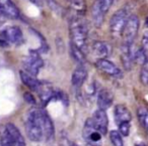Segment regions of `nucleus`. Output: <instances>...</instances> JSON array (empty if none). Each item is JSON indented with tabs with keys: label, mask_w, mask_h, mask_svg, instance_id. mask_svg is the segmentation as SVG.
<instances>
[{
	"label": "nucleus",
	"mask_w": 148,
	"mask_h": 146,
	"mask_svg": "<svg viewBox=\"0 0 148 146\" xmlns=\"http://www.w3.org/2000/svg\"><path fill=\"white\" fill-rule=\"evenodd\" d=\"M128 17L129 16L126 9H120L112 16L110 20V29L114 34H122Z\"/></svg>",
	"instance_id": "39448f33"
},
{
	"label": "nucleus",
	"mask_w": 148,
	"mask_h": 146,
	"mask_svg": "<svg viewBox=\"0 0 148 146\" xmlns=\"http://www.w3.org/2000/svg\"><path fill=\"white\" fill-rule=\"evenodd\" d=\"M92 125L95 130L101 132V135H105L108 132V125H109V119L108 115L106 113V110L99 109L93 113L92 117L90 118Z\"/></svg>",
	"instance_id": "0eeeda50"
},
{
	"label": "nucleus",
	"mask_w": 148,
	"mask_h": 146,
	"mask_svg": "<svg viewBox=\"0 0 148 146\" xmlns=\"http://www.w3.org/2000/svg\"><path fill=\"white\" fill-rule=\"evenodd\" d=\"M148 59L147 53L144 51L143 49H139L135 53H134V62H136L137 64H140V65H143Z\"/></svg>",
	"instance_id": "5701e85b"
},
{
	"label": "nucleus",
	"mask_w": 148,
	"mask_h": 146,
	"mask_svg": "<svg viewBox=\"0 0 148 146\" xmlns=\"http://www.w3.org/2000/svg\"><path fill=\"white\" fill-rule=\"evenodd\" d=\"M110 139H111V142L113 145H115V146H123L124 145L123 138H122V135L119 131L113 130V131L110 132Z\"/></svg>",
	"instance_id": "4be33fe9"
},
{
	"label": "nucleus",
	"mask_w": 148,
	"mask_h": 146,
	"mask_svg": "<svg viewBox=\"0 0 148 146\" xmlns=\"http://www.w3.org/2000/svg\"><path fill=\"white\" fill-rule=\"evenodd\" d=\"M114 116H115V121L118 125L123 123V122H131L132 119V115L130 113L129 109L125 105H123V104L116 105L115 111H114Z\"/></svg>",
	"instance_id": "2eb2a0df"
},
{
	"label": "nucleus",
	"mask_w": 148,
	"mask_h": 146,
	"mask_svg": "<svg viewBox=\"0 0 148 146\" xmlns=\"http://www.w3.org/2000/svg\"><path fill=\"white\" fill-rule=\"evenodd\" d=\"M119 132L121 135L128 136L130 133V122H123V123L119 124Z\"/></svg>",
	"instance_id": "b1692460"
},
{
	"label": "nucleus",
	"mask_w": 148,
	"mask_h": 146,
	"mask_svg": "<svg viewBox=\"0 0 148 146\" xmlns=\"http://www.w3.org/2000/svg\"><path fill=\"white\" fill-rule=\"evenodd\" d=\"M137 116L141 125L143 126L144 129L148 133V109H146V108H140V109H138Z\"/></svg>",
	"instance_id": "412c9836"
},
{
	"label": "nucleus",
	"mask_w": 148,
	"mask_h": 146,
	"mask_svg": "<svg viewBox=\"0 0 148 146\" xmlns=\"http://www.w3.org/2000/svg\"><path fill=\"white\" fill-rule=\"evenodd\" d=\"M21 80L29 89H31L34 92H38L41 87V82L36 78V76L27 73V71H21L19 72Z\"/></svg>",
	"instance_id": "4468645a"
},
{
	"label": "nucleus",
	"mask_w": 148,
	"mask_h": 146,
	"mask_svg": "<svg viewBox=\"0 0 148 146\" xmlns=\"http://www.w3.org/2000/svg\"><path fill=\"white\" fill-rule=\"evenodd\" d=\"M95 66L99 70L103 71V73L108 74L113 77H122V72L115 64L110 62L107 59H99L95 63Z\"/></svg>",
	"instance_id": "6e6552de"
},
{
	"label": "nucleus",
	"mask_w": 148,
	"mask_h": 146,
	"mask_svg": "<svg viewBox=\"0 0 148 146\" xmlns=\"http://www.w3.org/2000/svg\"><path fill=\"white\" fill-rule=\"evenodd\" d=\"M9 45V43L4 39V37L0 36V47H7Z\"/></svg>",
	"instance_id": "cd10ccee"
},
{
	"label": "nucleus",
	"mask_w": 148,
	"mask_h": 146,
	"mask_svg": "<svg viewBox=\"0 0 148 146\" xmlns=\"http://www.w3.org/2000/svg\"><path fill=\"white\" fill-rule=\"evenodd\" d=\"M138 29H139V18L136 15H131L128 17L125 27L122 31V34L124 37V43L132 45L137 36Z\"/></svg>",
	"instance_id": "20e7f679"
},
{
	"label": "nucleus",
	"mask_w": 148,
	"mask_h": 146,
	"mask_svg": "<svg viewBox=\"0 0 148 146\" xmlns=\"http://www.w3.org/2000/svg\"><path fill=\"white\" fill-rule=\"evenodd\" d=\"M140 81L144 86L148 87V70L142 68L141 72H140Z\"/></svg>",
	"instance_id": "a878e982"
},
{
	"label": "nucleus",
	"mask_w": 148,
	"mask_h": 146,
	"mask_svg": "<svg viewBox=\"0 0 148 146\" xmlns=\"http://www.w3.org/2000/svg\"><path fill=\"white\" fill-rule=\"evenodd\" d=\"M0 14L4 17L16 19L19 17V11L11 0H0Z\"/></svg>",
	"instance_id": "9b49d317"
},
{
	"label": "nucleus",
	"mask_w": 148,
	"mask_h": 146,
	"mask_svg": "<svg viewBox=\"0 0 148 146\" xmlns=\"http://www.w3.org/2000/svg\"><path fill=\"white\" fill-rule=\"evenodd\" d=\"M0 144L3 146H11L15 145V142L13 141L10 133L7 130L6 125L0 126Z\"/></svg>",
	"instance_id": "a211bd4d"
},
{
	"label": "nucleus",
	"mask_w": 148,
	"mask_h": 146,
	"mask_svg": "<svg viewBox=\"0 0 148 146\" xmlns=\"http://www.w3.org/2000/svg\"><path fill=\"white\" fill-rule=\"evenodd\" d=\"M6 128L9 131V133H10L13 141L15 142V146H25V139H23V135H21L19 130L17 129L13 124H11V123L6 124Z\"/></svg>",
	"instance_id": "f3484780"
},
{
	"label": "nucleus",
	"mask_w": 148,
	"mask_h": 146,
	"mask_svg": "<svg viewBox=\"0 0 148 146\" xmlns=\"http://www.w3.org/2000/svg\"><path fill=\"white\" fill-rule=\"evenodd\" d=\"M0 36L4 37L9 43L18 45L23 41V31L17 26H9L0 32Z\"/></svg>",
	"instance_id": "1a4fd4ad"
},
{
	"label": "nucleus",
	"mask_w": 148,
	"mask_h": 146,
	"mask_svg": "<svg viewBox=\"0 0 148 146\" xmlns=\"http://www.w3.org/2000/svg\"><path fill=\"white\" fill-rule=\"evenodd\" d=\"M23 68H25V71H27V73L32 74V75L37 77L40 70H41V68H43L44 62H43V59L40 57V55L34 53L23 59Z\"/></svg>",
	"instance_id": "423d86ee"
},
{
	"label": "nucleus",
	"mask_w": 148,
	"mask_h": 146,
	"mask_svg": "<svg viewBox=\"0 0 148 146\" xmlns=\"http://www.w3.org/2000/svg\"><path fill=\"white\" fill-rule=\"evenodd\" d=\"M70 8L79 14H84L86 10V3L84 0H67Z\"/></svg>",
	"instance_id": "aec40b11"
},
{
	"label": "nucleus",
	"mask_w": 148,
	"mask_h": 146,
	"mask_svg": "<svg viewBox=\"0 0 148 146\" xmlns=\"http://www.w3.org/2000/svg\"><path fill=\"white\" fill-rule=\"evenodd\" d=\"M92 51L99 59H106L112 53V47L106 41H95L92 45Z\"/></svg>",
	"instance_id": "dca6fc26"
},
{
	"label": "nucleus",
	"mask_w": 148,
	"mask_h": 146,
	"mask_svg": "<svg viewBox=\"0 0 148 146\" xmlns=\"http://www.w3.org/2000/svg\"><path fill=\"white\" fill-rule=\"evenodd\" d=\"M87 79V71L82 65L80 67L77 68L75 71L72 74V78H71V83L72 86L76 90H80L81 87L83 86L84 82Z\"/></svg>",
	"instance_id": "f8f14e48"
},
{
	"label": "nucleus",
	"mask_w": 148,
	"mask_h": 146,
	"mask_svg": "<svg viewBox=\"0 0 148 146\" xmlns=\"http://www.w3.org/2000/svg\"><path fill=\"white\" fill-rule=\"evenodd\" d=\"M69 33L71 43L83 51V49L86 47L88 28L85 21L81 17H72L69 22Z\"/></svg>",
	"instance_id": "f03ea898"
},
{
	"label": "nucleus",
	"mask_w": 148,
	"mask_h": 146,
	"mask_svg": "<svg viewBox=\"0 0 148 146\" xmlns=\"http://www.w3.org/2000/svg\"><path fill=\"white\" fill-rule=\"evenodd\" d=\"M23 99H25V101L27 102V103H29V105H34V106H35L36 104H37L35 97H34V96L32 95L31 93H25V94H23Z\"/></svg>",
	"instance_id": "bb28decb"
},
{
	"label": "nucleus",
	"mask_w": 148,
	"mask_h": 146,
	"mask_svg": "<svg viewBox=\"0 0 148 146\" xmlns=\"http://www.w3.org/2000/svg\"><path fill=\"white\" fill-rule=\"evenodd\" d=\"M48 3V5H49V7L52 9V10H54L56 13H58V14H60V13L62 12V8L61 6H60L59 4H58L57 2H56L55 0H46Z\"/></svg>",
	"instance_id": "393cba45"
},
{
	"label": "nucleus",
	"mask_w": 148,
	"mask_h": 146,
	"mask_svg": "<svg viewBox=\"0 0 148 146\" xmlns=\"http://www.w3.org/2000/svg\"><path fill=\"white\" fill-rule=\"evenodd\" d=\"M145 25H146V26L148 27V17H147V18H146V21H145Z\"/></svg>",
	"instance_id": "c85d7f7f"
},
{
	"label": "nucleus",
	"mask_w": 148,
	"mask_h": 146,
	"mask_svg": "<svg viewBox=\"0 0 148 146\" xmlns=\"http://www.w3.org/2000/svg\"><path fill=\"white\" fill-rule=\"evenodd\" d=\"M25 126L27 135L31 141H53L55 135L53 122L44 110L38 108L29 110L25 119Z\"/></svg>",
	"instance_id": "f257e3e1"
},
{
	"label": "nucleus",
	"mask_w": 148,
	"mask_h": 146,
	"mask_svg": "<svg viewBox=\"0 0 148 146\" xmlns=\"http://www.w3.org/2000/svg\"><path fill=\"white\" fill-rule=\"evenodd\" d=\"M70 53L71 57H73V59L76 63L83 65L85 63V55L82 51V49H80L79 47H77L74 43H70Z\"/></svg>",
	"instance_id": "6ab92c4d"
},
{
	"label": "nucleus",
	"mask_w": 148,
	"mask_h": 146,
	"mask_svg": "<svg viewBox=\"0 0 148 146\" xmlns=\"http://www.w3.org/2000/svg\"><path fill=\"white\" fill-rule=\"evenodd\" d=\"M114 102V95L110 90L103 89L97 95V106L99 109L108 110Z\"/></svg>",
	"instance_id": "ddd939ff"
},
{
	"label": "nucleus",
	"mask_w": 148,
	"mask_h": 146,
	"mask_svg": "<svg viewBox=\"0 0 148 146\" xmlns=\"http://www.w3.org/2000/svg\"><path fill=\"white\" fill-rule=\"evenodd\" d=\"M101 136H103L101 133L95 129L91 119L88 118L84 124V128H83V137L89 143H97V142L101 141Z\"/></svg>",
	"instance_id": "9d476101"
},
{
	"label": "nucleus",
	"mask_w": 148,
	"mask_h": 146,
	"mask_svg": "<svg viewBox=\"0 0 148 146\" xmlns=\"http://www.w3.org/2000/svg\"><path fill=\"white\" fill-rule=\"evenodd\" d=\"M114 0H95L91 6V15L95 26L99 27L103 24L105 14L110 10Z\"/></svg>",
	"instance_id": "7ed1b4c3"
}]
</instances>
